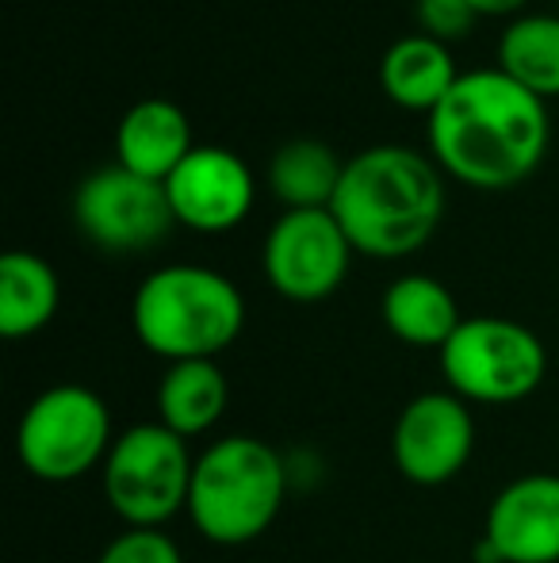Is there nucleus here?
Masks as SVG:
<instances>
[{
  "label": "nucleus",
  "instance_id": "nucleus-11",
  "mask_svg": "<svg viewBox=\"0 0 559 563\" xmlns=\"http://www.w3.org/2000/svg\"><path fill=\"white\" fill-rule=\"evenodd\" d=\"M172 219L200 234H226L254 211V169L226 146H195L165 180Z\"/></svg>",
  "mask_w": 559,
  "mask_h": 563
},
{
  "label": "nucleus",
  "instance_id": "nucleus-5",
  "mask_svg": "<svg viewBox=\"0 0 559 563\" xmlns=\"http://www.w3.org/2000/svg\"><path fill=\"white\" fill-rule=\"evenodd\" d=\"M440 376L463 402L510 407L545 384L548 349L529 327L499 314L463 319L440 349Z\"/></svg>",
  "mask_w": 559,
  "mask_h": 563
},
{
  "label": "nucleus",
  "instance_id": "nucleus-18",
  "mask_svg": "<svg viewBox=\"0 0 559 563\" xmlns=\"http://www.w3.org/2000/svg\"><path fill=\"white\" fill-rule=\"evenodd\" d=\"M265 177L283 211H322L334 203L345 162L322 139H291L269 157Z\"/></svg>",
  "mask_w": 559,
  "mask_h": 563
},
{
  "label": "nucleus",
  "instance_id": "nucleus-3",
  "mask_svg": "<svg viewBox=\"0 0 559 563\" xmlns=\"http://www.w3.org/2000/svg\"><path fill=\"white\" fill-rule=\"evenodd\" d=\"M135 338L169 364L215 361L246 327V299L231 276L203 265H165L138 284Z\"/></svg>",
  "mask_w": 559,
  "mask_h": 563
},
{
  "label": "nucleus",
  "instance_id": "nucleus-12",
  "mask_svg": "<svg viewBox=\"0 0 559 563\" xmlns=\"http://www.w3.org/2000/svg\"><path fill=\"white\" fill-rule=\"evenodd\" d=\"M479 563H559V475L529 472L506 483L487 510Z\"/></svg>",
  "mask_w": 559,
  "mask_h": 563
},
{
  "label": "nucleus",
  "instance_id": "nucleus-17",
  "mask_svg": "<svg viewBox=\"0 0 559 563\" xmlns=\"http://www.w3.org/2000/svg\"><path fill=\"white\" fill-rule=\"evenodd\" d=\"M62 284L51 261L12 250L0 257V334L8 341L31 338L58 314Z\"/></svg>",
  "mask_w": 559,
  "mask_h": 563
},
{
  "label": "nucleus",
  "instance_id": "nucleus-14",
  "mask_svg": "<svg viewBox=\"0 0 559 563\" xmlns=\"http://www.w3.org/2000/svg\"><path fill=\"white\" fill-rule=\"evenodd\" d=\"M460 81V69L448 51V43L429 35H403L383 51L380 62V89L388 92L391 104L406 112H437L440 100Z\"/></svg>",
  "mask_w": 559,
  "mask_h": 563
},
{
  "label": "nucleus",
  "instance_id": "nucleus-13",
  "mask_svg": "<svg viewBox=\"0 0 559 563\" xmlns=\"http://www.w3.org/2000/svg\"><path fill=\"white\" fill-rule=\"evenodd\" d=\"M192 150V123L172 100H138L115 126V165L157 185H165Z\"/></svg>",
  "mask_w": 559,
  "mask_h": 563
},
{
  "label": "nucleus",
  "instance_id": "nucleus-19",
  "mask_svg": "<svg viewBox=\"0 0 559 563\" xmlns=\"http://www.w3.org/2000/svg\"><path fill=\"white\" fill-rule=\"evenodd\" d=\"M499 69L533 97H559V15H517L499 38Z\"/></svg>",
  "mask_w": 559,
  "mask_h": 563
},
{
  "label": "nucleus",
  "instance_id": "nucleus-15",
  "mask_svg": "<svg viewBox=\"0 0 559 563\" xmlns=\"http://www.w3.org/2000/svg\"><path fill=\"white\" fill-rule=\"evenodd\" d=\"M380 314H383V327L403 341V345L437 349V353L448 345V338H452L463 322L452 291L425 273L399 276V280L383 291Z\"/></svg>",
  "mask_w": 559,
  "mask_h": 563
},
{
  "label": "nucleus",
  "instance_id": "nucleus-21",
  "mask_svg": "<svg viewBox=\"0 0 559 563\" xmlns=\"http://www.w3.org/2000/svg\"><path fill=\"white\" fill-rule=\"evenodd\" d=\"M422 23V35L440 38V43H452V38H463L471 27H476V8L468 0H418L414 4Z\"/></svg>",
  "mask_w": 559,
  "mask_h": 563
},
{
  "label": "nucleus",
  "instance_id": "nucleus-22",
  "mask_svg": "<svg viewBox=\"0 0 559 563\" xmlns=\"http://www.w3.org/2000/svg\"><path fill=\"white\" fill-rule=\"evenodd\" d=\"M471 8H476V15H522V8L529 4V0H468Z\"/></svg>",
  "mask_w": 559,
  "mask_h": 563
},
{
  "label": "nucleus",
  "instance_id": "nucleus-6",
  "mask_svg": "<svg viewBox=\"0 0 559 563\" xmlns=\"http://www.w3.org/2000/svg\"><path fill=\"white\" fill-rule=\"evenodd\" d=\"M112 445V410L85 384L46 387L31 399L15 430L20 464L43 483L81 479L104 464Z\"/></svg>",
  "mask_w": 559,
  "mask_h": 563
},
{
  "label": "nucleus",
  "instance_id": "nucleus-20",
  "mask_svg": "<svg viewBox=\"0 0 559 563\" xmlns=\"http://www.w3.org/2000/svg\"><path fill=\"white\" fill-rule=\"evenodd\" d=\"M97 563H185L172 537L161 529H123Z\"/></svg>",
  "mask_w": 559,
  "mask_h": 563
},
{
  "label": "nucleus",
  "instance_id": "nucleus-1",
  "mask_svg": "<svg viewBox=\"0 0 559 563\" xmlns=\"http://www.w3.org/2000/svg\"><path fill=\"white\" fill-rule=\"evenodd\" d=\"M429 119V154L440 173L479 192H506L540 169L552 119L540 97L494 69H468Z\"/></svg>",
  "mask_w": 559,
  "mask_h": 563
},
{
  "label": "nucleus",
  "instance_id": "nucleus-7",
  "mask_svg": "<svg viewBox=\"0 0 559 563\" xmlns=\"http://www.w3.org/2000/svg\"><path fill=\"white\" fill-rule=\"evenodd\" d=\"M195 460L188 441L161 422L131 426L104 460V498L131 529H161L188 510Z\"/></svg>",
  "mask_w": 559,
  "mask_h": 563
},
{
  "label": "nucleus",
  "instance_id": "nucleus-10",
  "mask_svg": "<svg viewBox=\"0 0 559 563\" xmlns=\"http://www.w3.org/2000/svg\"><path fill=\"white\" fill-rule=\"evenodd\" d=\"M476 452V418L452 391H422L399 410L391 430V460L418 487H440L468 467Z\"/></svg>",
  "mask_w": 559,
  "mask_h": 563
},
{
  "label": "nucleus",
  "instance_id": "nucleus-4",
  "mask_svg": "<svg viewBox=\"0 0 559 563\" xmlns=\"http://www.w3.org/2000/svg\"><path fill=\"white\" fill-rule=\"evenodd\" d=\"M288 498V464L269 441L234 433L195 456L188 518L211 544H249L277 521Z\"/></svg>",
  "mask_w": 559,
  "mask_h": 563
},
{
  "label": "nucleus",
  "instance_id": "nucleus-9",
  "mask_svg": "<svg viewBox=\"0 0 559 563\" xmlns=\"http://www.w3.org/2000/svg\"><path fill=\"white\" fill-rule=\"evenodd\" d=\"M77 230L108 253H142L172 230L165 185L146 180L123 165L89 173L74 196Z\"/></svg>",
  "mask_w": 559,
  "mask_h": 563
},
{
  "label": "nucleus",
  "instance_id": "nucleus-16",
  "mask_svg": "<svg viewBox=\"0 0 559 563\" xmlns=\"http://www.w3.org/2000/svg\"><path fill=\"white\" fill-rule=\"evenodd\" d=\"M231 387L215 361H180L157 384V422L177 438H200L226 415Z\"/></svg>",
  "mask_w": 559,
  "mask_h": 563
},
{
  "label": "nucleus",
  "instance_id": "nucleus-2",
  "mask_svg": "<svg viewBox=\"0 0 559 563\" xmlns=\"http://www.w3.org/2000/svg\"><path fill=\"white\" fill-rule=\"evenodd\" d=\"M353 250L376 261L418 253L445 216V180L437 162L406 146H372L345 162L329 203Z\"/></svg>",
  "mask_w": 559,
  "mask_h": 563
},
{
  "label": "nucleus",
  "instance_id": "nucleus-8",
  "mask_svg": "<svg viewBox=\"0 0 559 563\" xmlns=\"http://www.w3.org/2000/svg\"><path fill=\"white\" fill-rule=\"evenodd\" d=\"M353 242L334 211H283L265 234L261 268L277 296L291 303H322L349 276Z\"/></svg>",
  "mask_w": 559,
  "mask_h": 563
}]
</instances>
